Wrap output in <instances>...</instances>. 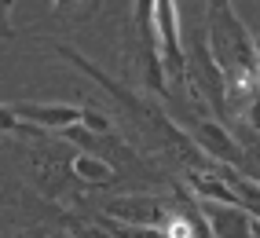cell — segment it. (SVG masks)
<instances>
[{
	"instance_id": "cell-1",
	"label": "cell",
	"mask_w": 260,
	"mask_h": 238,
	"mask_svg": "<svg viewBox=\"0 0 260 238\" xmlns=\"http://www.w3.org/2000/svg\"><path fill=\"white\" fill-rule=\"evenodd\" d=\"M55 52H59L66 62H74L84 77H92L95 84H103V88H107V95H110L114 103L132 117L136 125L143 128V135H147L150 143H158V147L172 150V158H180L187 168H202V165H209V161H213V158H205V154H202V147L194 143V135H187V132H183L176 121H172V117H169L158 103H150L143 92H128L121 81H114L107 70H99L95 62H88V59H84L77 48H70V44H55Z\"/></svg>"
},
{
	"instance_id": "cell-2",
	"label": "cell",
	"mask_w": 260,
	"mask_h": 238,
	"mask_svg": "<svg viewBox=\"0 0 260 238\" xmlns=\"http://www.w3.org/2000/svg\"><path fill=\"white\" fill-rule=\"evenodd\" d=\"M187 92H190V99H194V107L209 110L213 117H220V121L231 117V107H228V74H223V66L216 62L205 29H198L194 44L187 48Z\"/></svg>"
},
{
	"instance_id": "cell-3",
	"label": "cell",
	"mask_w": 260,
	"mask_h": 238,
	"mask_svg": "<svg viewBox=\"0 0 260 238\" xmlns=\"http://www.w3.org/2000/svg\"><path fill=\"white\" fill-rule=\"evenodd\" d=\"M154 37H158V59L165 77L187 88V48L180 41V8L176 0H154Z\"/></svg>"
},
{
	"instance_id": "cell-4",
	"label": "cell",
	"mask_w": 260,
	"mask_h": 238,
	"mask_svg": "<svg viewBox=\"0 0 260 238\" xmlns=\"http://www.w3.org/2000/svg\"><path fill=\"white\" fill-rule=\"evenodd\" d=\"M190 135H194V143L202 147L205 158H213L220 165H231V168H238V173L246 168V150H242L238 135L231 132L228 121H220V117H213V114L202 110V117H198V125H194Z\"/></svg>"
},
{
	"instance_id": "cell-5",
	"label": "cell",
	"mask_w": 260,
	"mask_h": 238,
	"mask_svg": "<svg viewBox=\"0 0 260 238\" xmlns=\"http://www.w3.org/2000/svg\"><path fill=\"white\" fill-rule=\"evenodd\" d=\"M172 213V198H154V194H121L107 206V216L114 220H125V224H150V227H161Z\"/></svg>"
},
{
	"instance_id": "cell-6",
	"label": "cell",
	"mask_w": 260,
	"mask_h": 238,
	"mask_svg": "<svg viewBox=\"0 0 260 238\" xmlns=\"http://www.w3.org/2000/svg\"><path fill=\"white\" fill-rule=\"evenodd\" d=\"M11 110L22 117V121L37 125L44 132H59L66 125H77L84 117V107H74V103H37V99H19L11 103Z\"/></svg>"
},
{
	"instance_id": "cell-7",
	"label": "cell",
	"mask_w": 260,
	"mask_h": 238,
	"mask_svg": "<svg viewBox=\"0 0 260 238\" xmlns=\"http://www.w3.org/2000/svg\"><path fill=\"white\" fill-rule=\"evenodd\" d=\"M198 201H202V213H205V220H209V227H213L216 238H249V220H253V213H249L246 206L205 201V198H198Z\"/></svg>"
},
{
	"instance_id": "cell-8",
	"label": "cell",
	"mask_w": 260,
	"mask_h": 238,
	"mask_svg": "<svg viewBox=\"0 0 260 238\" xmlns=\"http://www.w3.org/2000/svg\"><path fill=\"white\" fill-rule=\"evenodd\" d=\"M66 173L84 187H107V183L117 180V165H110L103 154H95V150H81V154H74L66 161Z\"/></svg>"
},
{
	"instance_id": "cell-9",
	"label": "cell",
	"mask_w": 260,
	"mask_h": 238,
	"mask_svg": "<svg viewBox=\"0 0 260 238\" xmlns=\"http://www.w3.org/2000/svg\"><path fill=\"white\" fill-rule=\"evenodd\" d=\"M99 224L107 227L114 238H165L161 227H150V224H125V220H114V216H107V213L99 216Z\"/></svg>"
},
{
	"instance_id": "cell-10",
	"label": "cell",
	"mask_w": 260,
	"mask_h": 238,
	"mask_svg": "<svg viewBox=\"0 0 260 238\" xmlns=\"http://www.w3.org/2000/svg\"><path fill=\"white\" fill-rule=\"evenodd\" d=\"M0 132L4 135H22V140H41V135H48L44 128L22 121V117L11 110V103H0Z\"/></svg>"
},
{
	"instance_id": "cell-11",
	"label": "cell",
	"mask_w": 260,
	"mask_h": 238,
	"mask_svg": "<svg viewBox=\"0 0 260 238\" xmlns=\"http://www.w3.org/2000/svg\"><path fill=\"white\" fill-rule=\"evenodd\" d=\"M62 231H66V238H114L103 224H92V220H77V216H62Z\"/></svg>"
},
{
	"instance_id": "cell-12",
	"label": "cell",
	"mask_w": 260,
	"mask_h": 238,
	"mask_svg": "<svg viewBox=\"0 0 260 238\" xmlns=\"http://www.w3.org/2000/svg\"><path fill=\"white\" fill-rule=\"evenodd\" d=\"M51 8L66 19H88V15L99 8V0H51Z\"/></svg>"
},
{
	"instance_id": "cell-13",
	"label": "cell",
	"mask_w": 260,
	"mask_h": 238,
	"mask_svg": "<svg viewBox=\"0 0 260 238\" xmlns=\"http://www.w3.org/2000/svg\"><path fill=\"white\" fill-rule=\"evenodd\" d=\"M238 117H242V125H249L253 132H260V92H253L246 99V107L238 110Z\"/></svg>"
},
{
	"instance_id": "cell-14",
	"label": "cell",
	"mask_w": 260,
	"mask_h": 238,
	"mask_svg": "<svg viewBox=\"0 0 260 238\" xmlns=\"http://www.w3.org/2000/svg\"><path fill=\"white\" fill-rule=\"evenodd\" d=\"M15 238H66V231H59V227H29V231H19Z\"/></svg>"
},
{
	"instance_id": "cell-15",
	"label": "cell",
	"mask_w": 260,
	"mask_h": 238,
	"mask_svg": "<svg viewBox=\"0 0 260 238\" xmlns=\"http://www.w3.org/2000/svg\"><path fill=\"white\" fill-rule=\"evenodd\" d=\"M11 4L15 0H0V37H11Z\"/></svg>"
},
{
	"instance_id": "cell-16",
	"label": "cell",
	"mask_w": 260,
	"mask_h": 238,
	"mask_svg": "<svg viewBox=\"0 0 260 238\" xmlns=\"http://www.w3.org/2000/svg\"><path fill=\"white\" fill-rule=\"evenodd\" d=\"M231 8V0H205V15H213V11H228Z\"/></svg>"
},
{
	"instance_id": "cell-17",
	"label": "cell",
	"mask_w": 260,
	"mask_h": 238,
	"mask_svg": "<svg viewBox=\"0 0 260 238\" xmlns=\"http://www.w3.org/2000/svg\"><path fill=\"white\" fill-rule=\"evenodd\" d=\"M249 238H260V216L249 220Z\"/></svg>"
}]
</instances>
